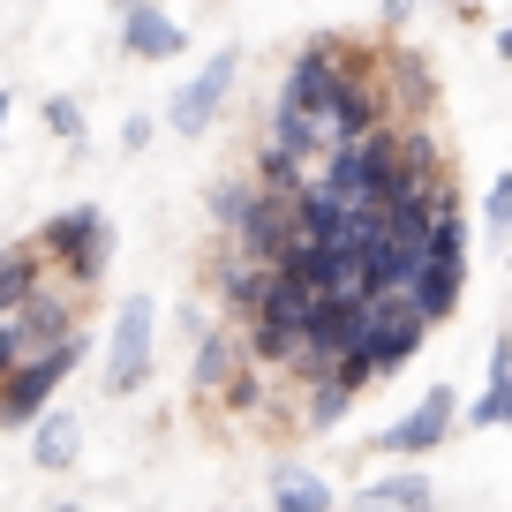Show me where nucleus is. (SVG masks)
<instances>
[{"label": "nucleus", "mask_w": 512, "mask_h": 512, "mask_svg": "<svg viewBox=\"0 0 512 512\" xmlns=\"http://www.w3.org/2000/svg\"><path fill=\"white\" fill-rule=\"evenodd\" d=\"M76 362H83V332L53 339V347H38V354H23V362L0 377V422H31L38 407H53V392H61V377Z\"/></svg>", "instance_id": "obj_1"}, {"label": "nucleus", "mask_w": 512, "mask_h": 512, "mask_svg": "<svg viewBox=\"0 0 512 512\" xmlns=\"http://www.w3.org/2000/svg\"><path fill=\"white\" fill-rule=\"evenodd\" d=\"M38 256H61L68 279H76V287H91V279L106 272V256H113V226H106V211H98V204L61 211V219L38 234Z\"/></svg>", "instance_id": "obj_2"}, {"label": "nucleus", "mask_w": 512, "mask_h": 512, "mask_svg": "<svg viewBox=\"0 0 512 512\" xmlns=\"http://www.w3.org/2000/svg\"><path fill=\"white\" fill-rule=\"evenodd\" d=\"M151 377V302H121L113 317V347H106V392H136Z\"/></svg>", "instance_id": "obj_3"}, {"label": "nucleus", "mask_w": 512, "mask_h": 512, "mask_svg": "<svg viewBox=\"0 0 512 512\" xmlns=\"http://www.w3.org/2000/svg\"><path fill=\"white\" fill-rule=\"evenodd\" d=\"M339 76H347V53H339V38H317V46L302 53V61L287 68V91H279V106L287 113H324L339 91Z\"/></svg>", "instance_id": "obj_4"}, {"label": "nucleus", "mask_w": 512, "mask_h": 512, "mask_svg": "<svg viewBox=\"0 0 512 512\" xmlns=\"http://www.w3.org/2000/svg\"><path fill=\"white\" fill-rule=\"evenodd\" d=\"M234 68H241L234 53H219V61H211V68H196V76H189V83H181V91H174V106H166V121H174L181 136H204V128L219 121L226 91H234Z\"/></svg>", "instance_id": "obj_5"}, {"label": "nucleus", "mask_w": 512, "mask_h": 512, "mask_svg": "<svg viewBox=\"0 0 512 512\" xmlns=\"http://www.w3.org/2000/svg\"><path fill=\"white\" fill-rule=\"evenodd\" d=\"M452 415H460V407H452V392L437 384V392H422V400H415V415H400L392 430L377 437V452H392V460H415V452H437V445L452 437Z\"/></svg>", "instance_id": "obj_6"}, {"label": "nucleus", "mask_w": 512, "mask_h": 512, "mask_svg": "<svg viewBox=\"0 0 512 512\" xmlns=\"http://www.w3.org/2000/svg\"><path fill=\"white\" fill-rule=\"evenodd\" d=\"M287 234H294V196H287V189H264V181H256V196H249V211H241L234 241L256 256V264H279Z\"/></svg>", "instance_id": "obj_7"}, {"label": "nucleus", "mask_w": 512, "mask_h": 512, "mask_svg": "<svg viewBox=\"0 0 512 512\" xmlns=\"http://www.w3.org/2000/svg\"><path fill=\"white\" fill-rule=\"evenodd\" d=\"M121 46L136 53V61H174L189 38H181V23L159 16L151 0H128V8H121Z\"/></svg>", "instance_id": "obj_8"}, {"label": "nucleus", "mask_w": 512, "mask_h": 512, "mask_svg": "<svg viewBox=\"0 0 512 512\" xmlns=\"http://www.w3.org/2000/svg\"><path fill=\"white\" fill-rule=\"evenodd\" d=\"M324 294H309L294 272H279V264H264V287H256V302H249V317H272V324H294L302 332L309 324V309H317Z\"/></svg>", "instance_id": "obj_9"}, {"label": "nucleus", "mask_w": 512, "mask_h": 512, "mask_svg": "<svg viewBox=\"0 0 512 512\" xmlns=\"http://www.w3.org/2000/svg\"><path fill=\"white\" fill-rule=\"evenodd\" d=\"M430 505H437V482L415 475V467H400V475L354 490V512H430Z\"/></svg>", "instance_id": "obj_10"}, {"label": "nucleus", "mask_w": 512, "mask_h": 512, "mask_svg": "<svg viewBox=\"0 0 512 512\" xmlns=\"http://www.w3.org/2000/svg\"><path fill=\"white\" fill-rule=\"evenodd\" d=\"M38 430H31V460L46 467V475H61V467H76V452H83V422L76 415H61V407H38Z\"/></svg>", "instance_id": "obj_11"}, {"label": "nucleus", "mask_w": 512, "mask_h": 512, "mask_svg": "<svg viewBox=\"0 0 512 512\" xmlns=\"http://www.w3.org/2000/svg\"><path fill=\"white\" fill-rule=\"evenodd\" d=\"M460 279H467V264H430V256H422V272L407 279V302L437 324V317H452V302H460Z\"/></svg>", "instance_id": "obj_12"}, {"label": "nucleus", "mask_w": 512, "mask_h": 512, "mask_svg": "<svg viewBox=\"0 0 512 512\" xmlns=\"http://www.w3.org/2000/svg\"><path fill=\"white\" fill-rule=\"evenodd\" d=\"M272 512H332V482L309 475V467H287L272 490Z\"/></svg>", "instance_id": "obj_13"}, {"label": "nucleus", "mask_w": 512, "mask_h": 512, "mask_svg": "<svg viewBox=\"0 0 512 512\" xmlns=\"http://www.w3.org/2000/svg\"><path fill=\"white\" fill-rule=\"evenodd\" d=\"M505 384H512V332L490 347V392H482V400H475V415H467L475 430H497V415H505Z\"/></svg>", "instance_id": "obj_14"}, {"label": "nucleus", "mask_w": 512, "mask_h": 512, "mask_svg": "<svg viewBox=\"0 0 512 512\" xmlns=\"http://www.w3.org/2000/svg\"><path fill=\"white\" fill-rule=\"evenodd\" d=\"M196 384H204V392H226V384H234V339L226 332L196 339Z\"/></svg>", "instance_id": "obj_15"}, {"label": "nucleus", "mask_w": 512, "mask_h": 512, "mask_svg": "<svg viewBox=\"0 0 512 512\" xmlns=\"http://www.w3.org/2000/svg\"><path fill=\"white\" fill-rule=\"evenodd\" d=\"M347 400H354V377H347V369H324L317 400H309V430H332V422L347 415Z\"/></svg>", "instance_id": "obj_16"}, {"label": "nucleus", "mask_w": 512, "mask_h": 512, "mask_svg": "<svg viewBox=\"0 0 512 512\" xmlns=\"http://www.w3.org/2000/svg\"><path fill=\"white\" fill-rule=\"evenodd\" d=\"M256 287H264V264H256L249 249H234V256L219 264V294H226L234 309H249V302H256Z\"/></svg>", "instance_id": "obj_17"}, {"label": "nucleus", "mask_w": 512, "mask_h": 512, "mask_svg": "<svg viewBox=\"0 0 512 512\" xmlns=\"http://www.w3.org/2000/svg\"><path fill=\"white\" fill-rule=\"evenodd\" d=\"M23 354H31V317H23V294H16V302H0V377H8Z\"/></svg>", "instance_id": "obj_18"}, {"label": "nucleus", "mask_w": 512, "mask_h": 512, "mask_svg": "<svg viewBox=\"0 0 512 512\" xmlns=\"http://www.w3.org/2000/svg\"><path fill=\"white\" fill-rule=\"evenodd\" d=\"M294 354H302V332H294V324H272V317H256V362L287 369Z\"/></svg>", "instance_id": "obj_19"}, {"label": "nucleus", "mask_w": 512, "mask_h": 512, "mask_svg": "<svg viewBox=\"0 0 512 512\" xmlns=\"http://www.w3.org/2000/svg\"><path fill=\"white\" fill-rule=\"evenodd\" d=\"M249 196H256V181H219V189H211V219H219L226 234H234V226H241V211H249Z\"/></svg>", "instance_id": "obj_20"}, {"label": "nucleus", "mask_w": 512, "mask_h": 512, "mask_svg": "<svg viewBox=\"0 0 512 512\" xmlns=\"http://www.w3.org/2000/svg\"><path fill=\"white\" fill-rule=\"evenodd\" d=\"M482 219H490V234H512V174L490 181V196H482Z\"/></svg>", "instance_id": "obj_21"}, {"label": "nucleus", "mask_w": 512, "mask_h": 512, "mask_svg": "<svg viewBox=\"0 0 512 512\" xmlns=\"http://www.w3.org/2000/svg\"><path fill=\"white\" fill-rule=\"evenodd\" d=\"M46 128L76 144V136H83V106H76V98H53V106H46Z\"/></svg>", "instance_id": "obj_22"}, {"label": "nucleus", "mask_w": 512, "mask_h": 512, "mask_svg": "<svg viewBox=\"0 0 512 512\" xmlns=\"http://www.w3.org/2000/svg\"><path fill=\"white\" fill-rule=\"evenodd\" d=\"M497 430H512V384H505V415H497Z\"/></svg>", "instance_id": "obj_23"}, {"label": "nucleus", "mask_w": 512, "mask_h": 512, "mask_svg": "<svg viewBox=\"0 0 512 512\" xmlns=\"http://www.w3.org/2000/svg\"><path fill=\"white\" fill-rule=\"evenodd\" d=\"M497 53H505V61H512V31H497Z\"/></svg>", "instance_id": "obj_24"}, {"label": "nucleus", "mask_w": 512, "mask_h": 512, "mask_svg": "<svg viewBox=\"0 0 512 512\" xmlns=\"http://www.w3.org/2000/svg\"><path fill=\"white\" fill-rule=\"evenodd\" d=\"M0 121H8V91H0Z\"/></svg>", "instance_id": "obj_25"}, {"label": "nucleus", "mask_w": 512, "mask_h": 512, "mask_svg": "<svg viewBox=\"0 0 512 512\" xmlns=\"http://www.w3.org/2000/svg\"><path fill=\"white\" fill-rule=\"evenodd\" d=\"M61 512H76V505H61Z\"/></svg>", "instance_id": "obj_26"}]
</instances>
